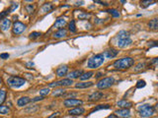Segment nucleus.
<instances>
[{
  "label": "nucleus",
  "mask_w": 158,
  "mask_h": 118,
  "mask_svg": "<svg viewBox=\"0 0 158 118\" xmlns=\"http://www.w3.org/2000/svg\"><path fill=\"white\" fill-rule=\"evenodd\" d=\"M133 64H135V59H133L131 57H124V58L116 60L114 62L113 66L116 69L124 70V69H128Z\"/></svg>",
  "instance_id": "f257e3e1"
},
{
  "label": "nucleus",
  "mask_w": 158,
  "mask_h": 118,
  "mask_svg": "<svg viewBox=\"0 0 158 118\" xmlns=\"http://www.w3.org/2000/svg\"><path fill=\"white\" fill-rule=\"evenodd\" d=\"M104 62H105L104 55H103V53H99V54H96V55H94V56L91 57V58H89L87 65L91 69H97V68H99Z\"/></svg>",
  "instance_id": "f03ea898"
},
{
  "label": "nucleus",
  "mask_w": 158,
  "mask_h": 118,
  "mask_svg": "<svg viewBox=\"0 0 158 118\" xmlns=\"http://www.w3.org/2000/svg\"><path fill=\"white\" fill-rule=\"evenodd\" d=\"M137 111L140 117L147 118L154 114V107L149 104H142L137 107Z\"/></svg>",
  "instance_id": "7ed1b4c3"
},
{
  "label": "nucleus",
  "mask_w": 158,
  "mask_h": 118,
  "mask_svg": "<svg viewBox=\"0 0 158 118\" xmlns=\"http://www.w3.org/2000/svg\"><path fill=\"white\" fill-rule=\"evenodd\" d=\"M26 80L23 78H20V77H16V76H11L7 79V84L9 86L12 87V88H20L25 85Z\"/></svg>",
  "instance_id": "20e7f679"
},
{
  "label": "nucleus",
  "mask_w": 158,
  "mask_h": 118,
  "mask_svg": "<svg viewBox=\"0 0 158 118\" xmlns=\"http://www.w3.org/2000/svg\"><path fill=\"white\" fill-rule=\"evenodd\" d=\"M115 84V79L113 77H107V78H103L102 80L98 82L97 87L100 90H105L110 87H112Z\"/></svg>",
  "instance_id": "39448f33"
},
{
  "label": "nucleus",
  "mask_w": 158,
  "mask_h": 118,
  "mask_svg": "<svg viewBox=\"0 0 158 118\" xmlns=\"http://www.w3.org/2000/svg\"><path fill=\"white\" fill-rule=\"evenodd\" d=\"M72 80L71 79H63V80H60V81H57V82H54V83H51L49 85V88L52 87H68V86H71L72 85Z\"/></svg>",
  "instance_id": "423d86ee"
},
{
  "label": "nucleus",
  "mask_w": 158,
  "mask_h": 118,
  "mask_svg": "<svg viewBox=\"0 0 158 118\" xmlns=\"http://www.w3.org/2000/svg\"><path fill=\"white\" fill-rule=\"evenodd\" d=\"M82 103V100H75V98H66L63 102V104L65 107H77L78 105H81Z\"/></svg>",
  "instance_id": "0eeeda50"
},
{
  "label": "nucleus",
  "mask_w": 158,
  "mask_h": 118,
  "mask_svg": "<svg viewBox=\"0 0 158 118\" xmlns=\"http://www.w3.org/2000/svg\"><path fill=\"white\" fill-rule=\"evenodd\" d=\"M115 115L118 118H128L131 117L130 108H121L115 111Z\"/></svg>",
  "instance_id": "6e6552de"
},
{
  "label": "nucleus",
  "mask_w": 158,
  "mask_h": 118,
  "mask_svg": "<svg viewBox=\"0 0 158 118\" xmlns=\"http://www.w3.org/2000/svg\"><path fill=\"white\" fill-rule=\"evenodd\" d=\"M26 30V25H24L21 22H15L13 25V33L15 35H21Z\"/></svg>",
  "instance_id": "1a4fd4ad"
},
{
  "label": "nucleus",
  "mask_w": 158,
  "mask_h": 118,
  "mask_svg": "<svg viewBox=\"0 0 158 118\" xmlns=\"http://www.w3.org/2000/svg\"><path fill=\"white\" fill-rule=\"evenodd\" d=\"M11 24H12L11 20H9V19H7V18H4L3 20L0 22V30L5 32V31H7L11 27Z\"/></svg>",
  "instance_id": "9d476101"
},
{
  "label": "nucleus",
  "mask_w": 158,
  "mask_h": 118,
  "mask_svg": "<svg viewBox=\"0 0 158 118\" xmlns=\"http://www.w3.org/2000/svg\"><path fill=\"white\" fill-rule=\"evenodd\" d=\"M133 40H131V38H124V40H119L118 42H117V45L121 48H124V47H126L128 45L131 44Z\"/></svg>",
  "instance_id": "9b49d317"
},
{
  "label": "nucleus",
  "mask_w": 158,
  "mask_h": 118,
  "mask_svg": "<svg viewBox=\"0 0 158 118\" xmlns=\"http://www.w3.org/2000/svg\"><path fill=\"white\" fill-rule=\"evenodd\" d=\"M118 53H119L118 50L111 48V49H108L106 51H104L103 55H104V57H106L108 59H112V58H114V57H116L117 55H118Z\"/></svg>",
  "instance_id": "f8f14e48"
},
{
  "label": "nucleus",
  "mask_w": 158,
  "mask_h": 118,
  "mask_svg": "<svg viewBox=\"0 0 158 118\" xmlns=\"http://www.w3.org/2000/svg\"><path fill=\"white\" fill-rule=\"evenodd\" d=\"M85 112V109L83 107L77 106V107H74L72 109H70L68 111L69 115H73V116H77V115H82L83 113Z\"/></svg>",
  "instance_id": "ddd939ff"
},
{
  "label": "nucleus",
  "mask_w": 158,
  "mask_h": 118,
  "mask_svg": "<svg viewBox=\"0 0 158 118\" xmlns=\"http://www.w3.org/2000/svg\"><path fill=\"white\" fill-rule=\"evenodd\" d=\"M66 23H67V21H66V18H63V17H61V18H58L56 21V23H54V28L61 30V29H63L64 26L66 25Z\"/></svg>",
  "instance_id": "4468645a"
},
{
  "label": "nucleus",
  "mask_w": 158,
  "mask_h": 118,
  "mask_svg": "<svg viewBox=\"0 0 158 118\" xmlns=\"http://www.w3.org/2000/svg\"><path fill=\"white\" fill-rule=\"evenodd\" d=\"M68 72V67L66 65H63V66H60L56 69V75L58 77H63L67 74Z\"/></svg>",
  "instance_id": "2eb2a0df"
},
{
  "label": "nucleus",
  "mask_w": 158,
  "mask_h": 118,
  "mask_svg": "<svg viewBox=\"0 0 158 118\" xmlns=\"http://www.w3.org/2000/svg\"><path fill=\"white\" fill-rule=\"evenodd\" d=\"M102 98H103V93H101V91H95V93H93L92 95H89L88 100L90 102H97V100H101Z\"/></svg>",
  "instance_id": "dca6fc26"
},
{
  "label": "nucleus",
  "mask_w": 158,
  "mask_h": 118,
  "mask_svg": "<svg viewBox=\"0 0 158 118\" xmlns=\"http://www.w3.org/2000/svg\"><path fill=\"white\" fill-rule=\"evenodd\" d=\"M117 105L121 108H130L133 106V102H128V100H122L117 102Z\"/></svg>",
  "instance_id": "f3484780"
},
{
  "label": "nucleus",
  "mask_w": 158,
  "mask_h": 118,
  "mask_svg": "<svg viewBox=\"0 0 158 118\" xmlns=\"http://www.w3.org/2000/svg\"><path fill=\"white\" fill-rule=\"evenodd\" d=\"M83 74V72H82V70H74V71H72V72H70L69 73V75H67L68 76V79H76V78H79L81 75Z\"/></svg>",
  "instance_id": "a211bd4d"
},
{
  "label": "nucleus",
  "mask_w": 158,
  "mask_h": 118,
  "mask_svg": "<svg viewBox=\"0 0 158 118\" xmlns=\"http://www.w3.org/2000/svg\"><path fill=\"white\" fill-rule=\"evenodd\" d=\"M67 35V31L65 29H61V30H58L56 33H54V38H64Z\"/></svg>",
  "instance_id": "6ab92c4d"
},
{
  "label": "nucleus",
  "mask_w": 158,
  "mask_h": 118,
  "mask_svg": "<svg viewBox=\"0 0 158 118\" xmlns=\"http://www.w3.org/2000/svg\"><path fill=\"white\" fill-rule=\"evenodd\" d=\"M148 27L153 31H157L158 30V18H153L152 20H150V22L148 23Z\"/></svg>",
  "instance_id": "aec40b11"
},
{
  "label": "nucleus",
  "mask_w": 158,
  "mask_h": 118,
  "mask_svg": "<svg viewBox=\"0 0 158 118\" xmlns=\"http://www.w3.org/2000/svg\"><path fill=\"white\" fill-rule=\"evenodd\" d=\"M31 102V98H28V97H23V98H20L17 102V104L18 106H25L26 104H28L29 102Z\"/></svg>",
  "instance_id": "412c9836"
},
{
  "label": "nucleus",
  "mask_w": 158,
  "mask_h": 118,
  "mask_svg": "<svg viewBox=\"0 0 158 118\" xmlns=\"http://www.w3.org/2000/svg\"><path fill=\"white\" fill-rule=\"evenodd\" d=\"M93 86L92 82H80V83H77L75 85V88L77 89H86L89 88V87Z\"/></svg>",
  "instance_id": "4be33fe9"
},
{
  "label": "nucleus",
  "mask_w": 158,
  "mask_h": 118,
  "mask_svg": "<svg viewBox=\"0 0 158 118\" xmlns=\"http://www.w3.org/2000/svg\"><path fill=\"white\" fill-rule=\"evenodd\" d=\"M54 9V6H52V3H45L43 5L42 9H41V13L42 14H45V13H47V12L52 11Z\"/></svg>",
  "instance_id": "5701e85b"
},
{
  "label": "nucleus",
  "mask_w": 158,
  "mask_h": 118,
  "mask_svg": "<svg viewBox=\"0 0 158 118\" xmlns=\"http://www.w3.org/2000/svg\"><path fill=\"white\" fill-rule=\"evenodd\" d=\"M93 75H94L93 72H87V73H83L82 75L79 77V79H80L81 81H87L89 80L90 78H92Z\"/></svg>",
  "instance_id": "b1692460"
},
{
  "label": "nucleus",
  "mask_w": 158,
  "mask_h": 118,
  "mask_svg": "<svg viewBox=\"0 0 158 118\" xmlns=\"http://www.w3.org/2000/svg\"><path fill=\"white\" fill-rule=\"evenodd\" d=\"M130 38V33H128L126 31H121V32H119L118 35H117V38L119 40H124V38Z\"/></svg>",
  "instance_id": "393cba45"
},
{
  "label": "nucleus",
  "mask_w": 158,
  "mask_h": 118,
  "mask_svg": "<svg viewBox=\"0 0 158 118\" xmlns=\"http://www.w3.org/2000/svg\"><path fill=\"white\" fill-rule=\"evenodd\" d=\"M38 110H39V106H38V105H31V106H29L28 108H26L25 112L26 113H34L36 111H38Z\"/></svg>",
  "instance_id": "a878e982"
},
{
  "label": "nucleus",
  "mask_w": 158,
  "mask_h": 118,
  "mask_svg": "<svg viewBox=\"0 0 158 118\" xmlns=\"http://www.w3.org/2000/svg\"><path fill=\"white\" fill-rule=\"evenodd\" d=\"M65 93V91L62 90V89H57V90H54L52 91V95L54 97H61Z\"/></svg>",
  "instance_id": "bb28decb"
},
{
  "label": "nucleus",
  "mask_w": 158,
  "mask_h": 118,
  "mask_svg": "<svg viewBox=\"0 0 158 118\" xmlns=\"http://www.w3.org/2000/svg\"><path fill=\"white\" fill-rule=\"evenodd\" d=\"M110 108V105L109 104H101V105H98L92 110V112L94 111H98V110H101V109H109Z\"/></svg>",
  "instance_id": "cd10ccee"
},
{
  "label": "nucleus",
  "mask_w": 158,
  "mask_h": 118,
  "mask_svg": "<svg viewBox=\"0 0 158 118\" xmlns=\"http://www.w3.org/2000/svg\"><path fill=\"white\" fill-rule=\"evenodd\" d=\"M156 1H151V0H146V1H141L140 2V7L142 8H146L147 6L151 5L152 3H155Z\"/></svg>",
  "instance_id": "c85d7f7f"
},
{
  "label": "nucleus",
  "mask_w": 158,
  "mask_h": 118,
  "mask_svg": "<svg viewBox=\"0 0 158 118\" xmlns=\"http://www.w3.org/2000/svg\"><path fill=\"white\" fill-rule=\"evenodd\" d=\"M6 98V91L4 90H0V105L5 102Z\"/></svg>",
  "instance_id": "c756f323"
},
{
  "label": "nucleus",
  "mask_w": 158,
  "mask_h": 118,
  "mask_svg": "<svg viewBox=\"0 0 158 118\" xmlns=\"http://www.w3.org/2000/svg\"><path fill=\"white\" fill-rule=\"evenodd\" d=\"M8 113H10V109L8 107L0 105V114H8Z\"/></svg>",
  "instance_id": "7c9ffc66"
},
{
  "label": "nucleus",
  "mask_w": 158,
  "mask_h": 118,
  "mask_svg": "<svg viewBox=\"0 0 158 118\" xmlns=\"http://www.w3.org/2000/svg\"><path fill=\"white\" fill-rule=\"evenodd\" d=\"M49 93V88H45V89H42V90L40 91V95L41 97H45V95H47Z\"/></svg>",
  "instance_id": "2f4dec72"
},
{
  "label": "nucleus",
  "mask_w": 158,
  "mask_h": 118,
  "mask_svg": "<svg viewBox=\"0 0 158 118\" xmlns=\"http://www.w3.org/2000/svg\"><path fill=\"white\" fill-rule=\"evenodd\" d=\"M108 12H109V13L111 14V15L113 16L114 18H119V17H120L119 11H118V10H116V9H110V10L108 11Z\"/></svg>",
  "instance_id": "473e14b6"
},
{
  "label": "nucleus",
  "mask_w": 158,
  "mask_h": 118,
  "mask_svg": "<svg viewBox=\"0 0 158 118\" xmlns=\"http://www.w3.org/2000/svg\"><path fill=\"white\" fill-rule=\"evenodd\" d=\"M69 31H70L71 33H75L76 32V27H75V22L73 20L69 23Z\"/></svg>",
  "instance_id": "72a5a7b5"
},
{
  "label": "nucleus",
  "mask_w": 158,
  "mask_h": 118,
  "mask_svg": "<svg viewBox=\"0 0 158 118\" xmlns=\"http://www.w3.org/2000/svg\"><path fill=\"white\" fill-rule=\"evenodd\" d=\"M144 67H145V63H144V62H140V63H138L135 67V71L137 72V71H139V70H142L143 68H144Z\"/></svg>",
  "instance_id": "f704fd0d"
},
{
  "label": "nucleus",
  "mask_w": 158,
  "mask_h": 118,
  "mask_svg": "<svg viewBox=\"0 0 158 118\" xmlns=\"http://www.w3.org/2000/svg\"><path fill=\"white\" fill-rule=\"evenodd\" d=\"M145 85H146V83H145V81L143 80H139L136 83V88L137 89H141V88H144Z\"/></svg>",
  "instance_id": "c9c22d12"
},
{
  "label": "nucleus",
  "mask_w": 158,
  "mask_h": 118,
  "mask_svg": "<svg viewBox=\"0 0 158 118\" xmlns=\"http://www.w3.org/2000/svg\"><path fill=\"white\" fill-rule=\"evenodd\" d=\"M29 37H30V38H32V40H35V38L41 37V33H39V32H33V33H30V35H29Z\"/></svg>",
  "instance_id": "e433bc0d"
},
{
  "label": "nucleus",
  "mask_w": 158,
  "mask_h": 118,
  "mask_svg": "<svg viewBox=\"0 0 158 118\" xmlns=\"http://www.w3.org/2000/svg\"><path fill=\"white\" fill-rule=\"evenodd\" d=\"M26 10H27V12L29 14H31V13H33L35 10V6L34 5H32V4H29V5L26 6Z\"/></svg>",
  "instance_id": "4c0bfd02"
},
{
  "label": "nucleus",
  "mask_w": 158,
  "mask_h": 118,
  "mask_svg": "<svg viewBox=\"0 0 158 118\" xmlns=\"http://www.w3.org/2000/svg\"><path fill=\"white\" fill-rule=\"evenodd\" d=\"M90 17V14H87V13H82V14H79L78 15V18L80 20H86Z\"/></svg>",
  "instance_id": "58836bf2"
},
{
  "label": "nucleus",
  "mask_w": 158,
  "mask_h": 118,
  "mask_svg": "<svg viewBox=\"0 0 158 118\" xmlns=\"http://www.w3.org/2000/svg\"><path fill=\"white\" fill-rule=\"evenodd\" d=\"M10 9H7V10H5V11H3L2 13H0V19H2V18H4L5 16H7L8 15L9 13H10Z\"/></svg>",
  "instance_id": "ea45409f"
},
{
  "label": "nucleus",
  "mask_w": 158,
  "mask_h": 118,
  "mask_svg": "<svg viewBox=\"0 0 158 118\" xmlns=\"http://www.w3.org/2000/svg\"><path fill=\"white\" fill-rule=\"evenodd\" d=\"M18 6H19V5H18L17 3H13V4H12V6H11L9 9H10V11H11V12H13V11H15L16 9L18 8Z\"/></svg>",
  "instance_id": "a19ab883"
},
{
  "label": "nucleus",
  "mask_w": 158,
  "mask_h": 118,
  "mask_svg": "<svg viewBox=\"0 0 158 118\" xmlns=\"http://www.w3.org/2000/svg\"><path fill=\"white\" fill-rule=\"evenodd\" d=\"M0 58H1V59H8L9 58V54L8 53H1V54H0Z\"/></svg>",
  "instance_id": "79ce46f5"
},
{
  "label": "nucleus",
  "mask_w": 158,
  "mask_h": 118,
  "mask_svg": "<svg viewBox=\"0 0 158 118\" xmlns=\"http://www.w3.org/2000/svg\"><path fill=\"white\" fill-rule=\"evenodd\" d=\"M34 62H32V61H30V62H27V63H26V66L28 67V68H32L33 66H34Z\"/></svg>",
  "instance_id": "37998d69"
},
{
  "label": "nucleus",
  "mask_w": 158,
  "mask_h": 118,
  "mask_svg": "<svg viewBox=\"0 0 158 118\" xmlns=\"http://www.w3.org/2000/svg\"><path fill=\"white\" fill-rule=\"evenodd\" d=\"M44 100V98L41 97V95H40V97H36V98H34V100H34V102H38V100Z\"/></svg>",
  "instance_id": "c03bdc74"
},
{
  "label": "nucleus",
  "mask_w": 158,
  "mask_h": 118,
  "mask_svg": "<svg viewBox=\"0 0 158 118\" xmlns=\"http://www.w3.org/2000/svg\"><path fill=\"white\" fill-rule=\"evenodd\" d=\"M95 3H99V4H101V5H105V6H108V4L107 3H105V2H102V1H94Z\"/></svg>",
  "instance_id": "a18cd8bd"
},
{
  "label": "nucleus",
  "mask_w": 158,
  "mask_h": 118,
  "mask_svg": "<svg viewBox=\"0 0 158 118\" xmlns=\"http://www.w3.org/2000/svg\"><path fill=\"white\" fill-rule=\"evenodd\" d=\"M154 63H158V57L151 60V64H154Z\"/></svg>",
  "instance_id": "49530a36"
},
{
  "label": "nucleus",
  "mask_w": 158,
  "mask_h": 118,
  "mask_svg": "<svg viewBox=\"0 0 158 118\" xmlns=\"http://www.w3.org/2000/svg\"><path fill=\"white\" fill-rule=\"evenodd\" d=\"M59 114V112H56V113H54V115H52V116H49V118H56L57 115Z\"/></svg>",
  "instance_id": "de8ad7c7"
},
{
  "label": "nucleus",
  "mask_w": 158,
  "mask_h": 118,
  "mask_svg": "<svg viewBox=\"0 0 158 118\" xmlns=\"http://www.w3.org/2000/svg\"><path fill=\"white\" fill-rule=\"evenodd\" d=\"M106 118H118V117H117L115 114H111V115H109V116H107Z\"/></svg>",
  "instance_id": "09e8293b"
},
{
  "label": "nucleus",
  "mask_w": 158,
  "mask_h": 118,
  "mask_svg": "<svg viewBox=\"0 0 158 118\" xmlns=\"http://www.w3.org/2000/svg\"><path fill=\"white\" fill-rule=\"evenodd\" d=\"M83 3H84V2H83V1H80V2H76V4H75V5L79 6V5H82Z\"/></svg>",
  "instance_id": "8fccbe9b"
},
{
  "label": "nucleus",
  "mask_w": 158,
  "mask_h": 118,
  "mask_svg": "<svg viewBox=\"0 0 158 118\" xmlns=\"http://www.w3.org/2000/svg\"><path fill=\"white\" fill-rule=\"evenodd\" d=\"M154 109H156V110H157V111H158V103H157V104H156V105H155V107H154Z\"/></svg>",
  "instance_id": "3c124183"
},
{
  "label": "nucleus",
  "mask_w": 158,
  "mask_h": 118,
  "mask_svg": "<svg viewBox=\"0 0 158 118\" xmlns=\"http://www.w3.org/2000/svg\"><path fill=\"white\" fill-rule=\"evenodd\" d=\"M100 76H102V74H101V73H98V74H97V76H96V77H97V78H99V77H100Z\"/></svg>",
  "instance_id": "603ef678"
},
{
  "label": "nucleus",
  "mask_w": 158,
  "mask_h": 118,
  "mask_svg": "<svg viewBox=\"0 0 158 118\" xmlns=\"http://www.w3.org/2000/svg\"><path fill=\"white\" fill-rule=\"evenodd\" d=\"M1 82H2V81H1V78H0V85H1Z\"/></svg>",
  "instance_id": "864d4df0"
},
{
  "label": "nucleus",
  "mask_w": 158,
  "mask_h": 118,
  "mask_svg": "<svg viewBox=\"0 0 158 118\" xmlns=\"http://www.w3.org/2000/svg\"><path fill=\"white\" fill-rule=\"evenodd\" d=\"M71 118H78V117H75V116H72V117H71Z\"/></svg>",
  "instance_id": "5fc2aeb1"
},
{
  "label": "nucleus",
  "mask_w": 158,
  "mask_h": 118,
  "mask_svg": "<svg viewBox=\"0 0 158 118\" xmlns=\"http://www.w3.org/2000/svg\"><path fill=\"white\" fill-rule=\"evenodd\" d=\"M157 77H158V74H157Z\"/></svg>",
  "instance_id": "6e6d98bb"
},
{
  "label": "nucleus",
  "mask_w": 158,
  "mask_h": 118,
  "mask_svg": "<svg viewBox=\"0 0 158 118\" xmlns=\"http://www.w3.org/2000/svg\"><path fill=\"white\" fill-rule=\"evenodd\" d=\"M56 118H58V117H56Z\"/></svg>",
  "instance_id": "4d7b16f0"
}]
</instances>
